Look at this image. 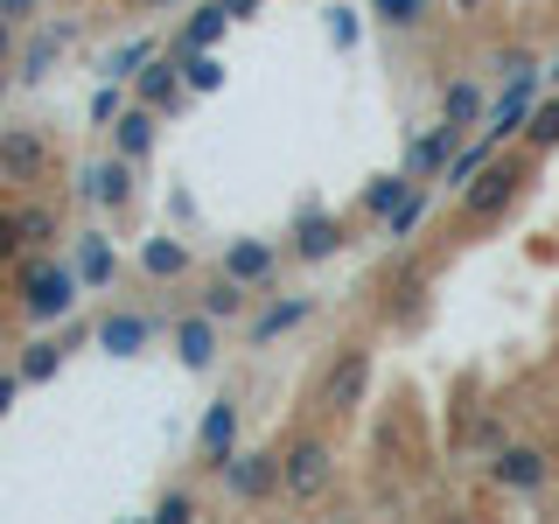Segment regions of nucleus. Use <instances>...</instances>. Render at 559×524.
Returning a JSON list of instances; mask_svg holds the SVG:
<instances>
[{
    "label": "nucleus",
    "mask_w": 559,
    "mask_h": 524,
    "mask_svg": "<svg viewBox=\"0 0 559 524\" xmlns=\"http://www.w3.org/2000/svg\"><path fill=\"white\" fill-rule=\"evenodd\" d=\"M524 70H538L532 57H524V49H497V78L511 84V78H524Z\"/></svg>",
    "instance_id": "38"
},
{
    "label": "nucleus",
    "mask_w": 559,
    "mask_h": 524,
    "mask_svg": "<svg viewBox=\"0 0 559 524\" xmlns=\"http://www.w3.org/2000/svg\"><path fill=\"white\" fill-rule=\"evenodd\" d=\"M8 84H14V78H8V70H0V98H8Z\"/></svg>",
    "instance_id": "45"
},
{
    "label": "nucleus",
    "mask_w": 559,
    "mask_h": 524,
    "mask_svg": "<svg viewBox=\"0 0 559 524\" xmlns=\"http://www.w3.org/2000/svg\"><path fill=\"white\" fill-rule=\"evenodd\" d=\"M546 84H552V92H559V57H552V63H546Z\"/></svg>",
    "instance_id": "42"
},
{
    "label": "nucleus",
    "mask_w": 559,
    "mask_h": 524,
    "mask_svg": "<svg viewBox=\"0 0 559 524\" xmlns=\"http://www.w3.org/2000/svg\"><path fill=\"white\" fill-rule=\"evenodd\" d=\"M224 8H231V22H245V14H252L259 0H224Z\"/></svg>",
    "instance_id": "41"
},
{
    "label": "nucleus",
    "mask_w": 559,
    "mask_h": 524,
    "mask_svg": "<svg viewBox=\"0 0 559 524\" xmlns=\"http://www.w3.org/2000/svg\"><path fill=\"white\" fill-rule=\"evenodd\" d=\"M217 329L224 322H217V314H203V308L175 322V357H182V371H210V364H217V343H224Z\"/></svg>",
    "instance_id": "14"
},
{
    "label": "nucleus",
    "mask_w": 559,
    "mask_h": 524,
    "mask_svg": "<svg viewBox=\"0 0 559 524\" xmlns=\"http://www.w3.org/2000/svg\"><path fill=\"white\" fill-rule=\"evenodd\" d=\"M14 287H22V314H28V322H63V314L84 301L78 259H57V252H28Z\"/></svg>",
    "instance_id": "1"
},
{
    "label": "nucleus",
    "mask_w": 559,
    "mask_h": 524,
    "mask_svg": "<svg viewBox=\"0 0 559 524\" xmlns=\"http://www.w3.org/2000/svg\"><path fill=\"white\" fill-rule=\"evenodd\" d=\"M175 57H182V49H175ZM182 84H189L197 98L224 92V57H217V49H189V57H182Z\"/></svg>",
    "instance_id": "26"
},
{
    "label": "nucleus",
    "mask_w": 559,
    "mask_h": 524,
    "mask_svg": "<svg viewBox=\"0 0 559 524\" xmlns=\"http://www.w3.org/2000/svg\"><path fill=\"white\" fill-rule=\"evenodd\" d=\"M154 133H162V112L133 98L127 112L112 119V154H127V162H147V154H154Z\"/></svg>",
    "instance_id": "16"
},
{
    "label": "nucleus",
    "mask_w": 559,
    "mask_h": 524,
    "mask_svg": "<svg viewBox=\"0 0 559 524\" xmlns=\"http://www.w3.org/2000/svg\"><path fill=\"white\" fill-rule=\"evenodd\" d=\"M524 147H532V154H552L559 147V92L538 98V112L524 119Z\"/></svg>",
    "instance_id": "29"
},
{
    "label": "nucleus",
    "mask_w": 559,
    "mask_h": 524,
    "mask_svg": "<svg viewBox=\"0 0 559 524\" xmlns=\"http://www.w3.org/2000/svg\"><path fill=\"white\" fill-rule=\"evenodd\" d=\"M308 314H314V294H287V301H266V308L252 314V322H245V343H252V349H273L280 336H294Z\"/></svg>",
    "instance_id": "12"
},
{
    "label": "nucleus",
    "mask_w": 559,
    "mask_h": 524,
    "mask_svg": "<svg viewBox=\"0 0 559 524\" xmlns=\"http://www.w3.org/2000/svg\"><path fill=\"white\" fill-rule=\"evenodd\" d=\"M14 57H22L14 49V22H0V70H14Z\"/></svg>",
    "instance_id": "40"
},
{
    "label": "nucleus",
    "mask_w": 559,
    "mask_h": 524,
    "mask_svg": "<svg viewBox=\"0 0 559 524\" xmlns=\"http://www.w3.org/2000/svg\"><path fill=\"white\" fill-rule=\"evenodd\" d=\"M419 224H427V189H406V203H399V210H384V217H378V231L384 238H392V245H406L413 231H419Z\"/></svg>",
    "instance_id": "25"
},
{
    "label": "nucleus",
    "mask_w": 559,
    "mask_h": 524,
    "mask_svg": "<svg viewBox=\"0 0 559 524\" xmlns=\"http://www.w3.org/2000/svg\"><path fill=\"white\" fill-rule=\"evenodd\" d=\"M63 43H70V22H57V28H35V35H28V49L14 57V84H43L49 70H57Z\"/></svg>",
    "instance_id": "18"
},
{
    "label": "nucleus",
    "mask_w": 559,
    "mask_h": 524,
    "mask_svg": "<svg viewBox=\"0 0 559 524\" xmlns=\"http://www.w3.org/2000/svg\"><path fill=\"white\" fill-rule=\"evenodd\" d=\"M0 22H14V28H35V22H43V0H0Z\"/></svg>",
    "instance_id": "36"
},
{
    "label": "nucleus",
    "mask_w": 559,
    "mask_h": 524,
    "mask_svg": "<svg viewBox=\"0 0 559 524\" xmlns=\"http://www.w3.org/2000/svg\"><path fill=\"white\" fill-rule=\"evenodd\" d=\"M454 8H462V14H476V8H483V0H454Z\"/></svg>",
    "instance_id": "43"
},
{
    "label": "nucleus",
    "mask_w": 559,
    "mask_h": 524,
    "mask_svg": "<svg viewBox=\"0 0 559 524\" xmlns=\"http://www.w3.org/2000/svg\"><path fill=\"white\" fill-rule=\"evenodd\" d=\"M413 182H419V175H406V168H399V175H371V189H364V217H384V210H399Z\"/></svg>",
    "instance_id": "28"
},
{
    "label": "nucleus",
    "mask_w": 559,
    "mask_h": 524,
    "mask_svg": "<svg viewBox=\"0 0 559 524\" xmlns=\"http://www.w3.org/2000/svg\"><path fill=\"white\" fill-rule=\"evenodd\" d=\"M140 273H147V279H182L189 273V245L182 238H147V245H140Z\"/></svg>",
    "instance_id": "22"
},
{
    "label": "nucleus",
    "mask_w": 559,
    "mask_h": 524,
    "mask_svg": "<svg viewBox=\"0 0 559 524\" xmlns=\"http://www.w3.org/2000/svg\"><path fill=\"white\" fill-rule=\"evenodd\" d=\"M224 273L245 279V287H266V279L280 273V245L273 238H231L224 245Z\"/></svg>",
    "instance_id": "15"
},
{
    "label": "nucleus",
    "mask_w": 559,
    "mask_h": 524,
    "mask_svg": "<svg viewBox=\"0 0 559 524\" xmlns=\"http://www.w3.org/2000/svg\"><path fill=\"white\" fill-rule=\"evenodd\" d=\"M329 483H336V448L322 433H301V441L280 454V497L287 503H322Z\"/></svg>",
    "instance_id": "2"
},
{
    "label": "nucleus",
    "mask_w": 559,
    "mask_h": 524,
    "mask_svg": "<svg viewBox=\"0 0 559 524\" xmlns=\"http://www.w3.org/2000/svg\"><path fill=\"white\" fill-rule=\"evenodd\" d=\"M238 454V398L224 392V398H210L203 406V427H197V462L210 468V476H217L224 462H231Z\"/></svg>",
    "instance_id": "11"
},
{
    "label": "nucleus",
    "mask_w": 559,
    "mask_h": 524,
    "mask_svg": "<svg viewBox=\"0 0 559 524\" xmlns=\"http://www.w3.org/2000/svg\"><path fill=\"white\" fill-rule=\"evenodd\" d=\"M154 329H162L154 314H140V308H112V314L98 322V349H105V357H140V349L154 343Z\"/></svg>",
    "instance_id": "13"
},
{
    "label": "nucleus",
    "mask_w": 559,
    "mask_h": 524,
    "mask_svg": "<svg viewBox=\"0 0 559 524\" xmlns=\"http://www.w3.org/2000/svg\"><path fill=\"white\" fill-rule=\"evenodd\" d=\"M427 14H433V0H371V22L384 28H427Z\"/></svg>",
    "instance_id": "33"
},
{
    "label": "nucleus",
    "mask_w": 559,
    "mask_h": 524,
    "mask_svg": "<svg viewBox=\"0 0 559 524\" xmlns=\"http://www.w3.org/2000/svg\"><path fill=\"white\" fill-rule=\"evenodd\" d=\"M133 98H140V105H154V112H175V105L189 98V84H182V57H175V49H154V57L133 70Z\"/></svg>",
    "instance_id": "10"
},
{
    "label": "nucleus",
    "mask_w": 559,
    "mask_h": 524,
    "mask_svg": "<svg viewBox=\"0 0 559 524\" xmlns=\"http://www.w3.org/2000/svg\"><path fill=\"white\" fill-rule=\"evenodd\" d=\"M524 182H532V168L511 162V154H497V162H489L468 189H454V196H462V217H468V224H497L503 210L524 196Z\"/></svg>",
    "instance_id": "3"
},
{
    "label": "nucleus",
    "mask_w": 559,
    "mask_h": 524,
    "mask_svg": "<svg viewBox=\"0 0 559 524\" xmlns=\"http://www.w3.org/2000/svg\"><path fill=\"white\" fill-rule=\"evenodd\" d=\"M538 78H546V70H524V78H511L497 98H489V112H483V133L497 140V147H503L511 133H524V119L538 112Z\"/></svg>",
    "instance_id": "8"
},
{
    "label": "nucleus",
    "mask_w": 559,
    "mask_h": 524,
    "mask_svg": "<svg viewBox=\"0 0 559 524\" xmlns=\"http://www.w3.org/2000/svg\"><path fill=\"white\" fill-rule=\"evenodd\" d=\"M245 301H252V287H245V279H231V273L217 266V279L203 287V301H197V308H203V314H217V322H238Z\"/></svg>",
    "instance_id": "23"
},
{
    "label": "nucleus",
    "mask_w": 559,
    "mask_h": 524,
    "mask_svg": "<svg viewBox=\"0 0 559 524\" xmlns=\"http://www.w3.org/2000/svg\"><path fill=\"white\" fill-rule=\"evenodd\" d=\"M217 483H224V497H231V503H266V497H280V454L238 448L231 462L217 468Z\"/></svg>",
    "instance_id": "4"
},
{
    "label": "nucleus",
    "mask_w": 559,
    "mask_h": 524,
    "mask_svg": "<svg viewBox=\"0 0 559 524\" xmlns=\"http://www.w3.org/2000/svg\"><path fill=\"white\" fill-rule=\"evenodd\" d=\"M497 154H503V147H497L489 133H483V140H468V147H454V154H448L441 182H448V189H468V182H476V175H483L489 162H497Z\"/></svg>",
    "instance_id": "21"
},
{
    "label": "nucleus",
    "mask_w": 559,
    "mask_h": 524,
    "mask_svg": "<svg viewBox=\"0 0 559 524\" xmlns=\"http://www.w3.org/2000/svg\"><path fill=\"white\" fill-rule=\"evenodd\" d=\"M14 371H22V384H49V378L63 371V349L43 336V343H28V349H22V364H14Z\"/></svg>",
    "instance_id": "32"
},
{
    "label": "nucleus",
    "mask_w": 559,
    "mask_h": 524,
    "mask_svg": "<svg viewBox=\"0 0 559 524\" xmlns=\"http://www.w3.org/2000/svg\"><path fill=\"white\" fill-rule=\"evenodd\" d=\"M329 43H336V49L357 43V14H349V8H329Z\"/></svg>",
    "instance_id": "37"
},
{
    "label": "nucleus",
    "mask_w": 559,
    "mask_h": 524,
    "mask_svg": "<svg viewBox=\"0 0 559 524\" xmlns=\"http://www.w3.org/2000/svg\"><path fill=\"white\" fill-rule=\"evenodd\" d=\"M22 238H28V252H49V245L63 238V217H57L49 203H28V210H22Z\"/></svg>",
    "instance_id": "31"
},
{
    "label": "nucleus",
    "mask_w": 559,
    "mask_h": 524,
    "mask_svg": "<svg viewBox=\"0 0 559 524\" xmlns=\"http://www.w3.org/2000/svg\"><path fill=\"white\" fill-rule=\"evenodd\" d=\"M28 238H22V210H0V266H22Z\"/></svg>",
    "instance_id": "34"
},
{
    "label": "nucleus",
    "mask_w": 559,
    "mask_h": 524,
    "mask_svg": "<svg viewBox=\"0 0 559 524\" xmlns=\"http://www.w3.org/2000/svg\"><path fill=\"white\" fill-rule=\"evenodd\" d=\"M154 49H162V35H127V43H119L112 57H105V78H127V84H133V70L147 63Z\"/></svg>",
    "instance_id": "30"
},
{
    "label": "nucleus",
    "mask_w": 559,
    "mask_h": 524,
    "mask_svg": "<svg viewBox=\"0 0 559 524\" xmlns=\"http://www.w3.org/2000/svg\"><path fill=\"white\" fill-rule=\"evenodd\" d=\"M489 483H497V489H511V497H538V489L552 483L546 448H532V441H503L497 454H489Z\"/></svg>",
    "instance_id": "5"
},
{
    "label": "nucleus",
    "mask_w": 559,
    "mask_h": 524,
    "mask_svg": "<svg viewBox=\"0 0 559 524\" xmlns=\"http://www.w3.org/2000/svg\"><path fill=\"white\" fill-rule=\"evenodd\" d=\"M483 112H489V98H483V84H468V78H454L448 92H441V119H454V127H483Z\"/></svg>",
    "instance_id": "24"
},
{
    "label": "nucleus",
    "mask_w": 559,
    "mask_h": 524,
    "mask_svg": "<svg viewBox=\"0 0 559 524\" xmlns=\"http://www.w3.org/2000/svg\"><path fill=\"white\" fill-rule=\"evenodd\" d=\"M78 279H84V294H112L119 252H112V238H105V231H78Z\"/></svg>",
    "instance_id": "17"
},
{
    "label": "nucleus",
    "mask_w": 559,
    "mask_h": 524,
    "mask_svg": "<svg viewBox=\"0 0 559 524\" xmlns=\"http://www.w3.org/2000/svg\"><path fill=\"white\" fill-rule=\"evenodd\" d=\"M197 517V497H189V489H168L162 503H154V524H189Z\"/></svg>",
    "instance_id": "35"
},
{
    "label": "nucleus",
    "mask_w": 559,
    "mask_h": 524,
    "mask_svg": "<svg viewBox=\"0 0 559 524\" xmlns=\"http://www.w3.org/2000/svg\"><path fill=\"white\" fill-rule=\"evenodd\" d=\"M127 105H133V84H127V78H105L98 92H92V105H84V119H92V127H105V133H112V119L127 112Z\"/></svg>",
    "instance_id": "27"
},
{
    "label": "nucleus",
    "mask_w": 559,
    "mask_h": 524,
    "mask_svg": "<svg viewBox=\"0 0 559 524\" xmlns=\"http://www.w3.org/2000/svg\"><path fill=\"white\" fill-rule=\"evenodd\" d=\"M57 147L43 127H0V182H43Z\"/></svg>",
    "instance_id": "7"
},
{
    "label": "nucleus",
    "mask_w": 559,
    "mask_h": 524,
    "mask_svg": "<svg viewBox=\"0 0 559 524\" xmlns=\"http://www.w3.org/2000/svg\"><path fill=\"white\" fill-rule=\"evenodd\" d=\"M140 8H175V0H140Z\"/></svg>",
    "instance_id": "44"
},
{
    "label": "nucleus",
    "mask_w": 559,
    "mask_h": 524,
    "mask_svg": "<svg viewBox=\"0 0 559 524\" xmlns=\"http://www.w3.org/2000/svg\"><path fill=\"white\" fill-rule=\"evenodd\" d=\"M14 398H22V371H0V419L14 413Z\"/></svg>",
    "instance_id": "39"
},
{
    "label": "nucleus",
    "mask_w": 559,
    "mask_h": 524,
    "mask_svg": "<svg viewBox=\"0 0 559 524\" xmlns=\"http://www.w3.org/2000/svg\"><path fill=\"white\" fill-rule=\"evenodd\" d=\"M224 28H231V8L224 0H203V8H189V22H182V35H175V49H217L224 43Z\"/></svg>",
    "instance_id": "20"
},
{
    "label": "nucleus",
    "mask_w": 559,
    "mask_h": 524,
    "mask_svg": "<svg viewBox=\"0 0 559 524\" xmlns=\"http://www.w3.org/2000/svg\"><path fill=\"white\" fill-rule=\"evenodd\" d=\"M462 133H468V127H454V119L427 127V133H419L413 147H406V175H441V168H448V154L462 147Z\"/></svg>",
    "instance_id": "19"
},
{
    "label": "nucleus",
    "mask_w": 559,
    "mask_h": 524,
    "mask_svg": "<svg viewBox=\"0 0 559 524\" xmlns=\"http://www.w3.org/2000/svg\"><path fill=\"white\" fill-rule=\"evenodd\" d=\"M364 392H371V349L349 343V349H336V364L322 371V413H357Z\"/></svg>",
    "instance_id": "6"
},
{
    "label": "nucleus",
    "mask_w": 559,
    "mask_h": 524,
    "mask_svg": "<svg viewBox=\"0 0 559 524\" xmlns=\"http://www.w3.org/2000/svg\"><path fill=\"white\" fill-rule=\"evenodd\" d=\"M343 245H349V231H343L336 210L301 203V217H294V259H301V266H322V259L343 252Z\"/></svg>",
    "instance_id": "9"
}]
</instances>
